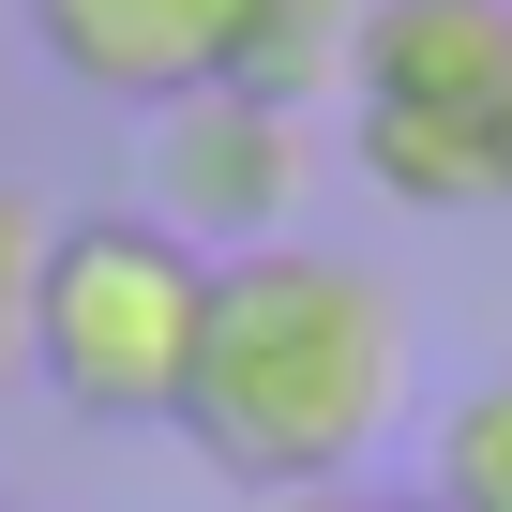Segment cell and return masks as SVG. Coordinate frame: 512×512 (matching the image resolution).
Segmentation results:
<instances>
[{"label":"cell","mask_w":512,"mask_h":512,"mask_svg":"<svg viewBox=\"0 0 512 512\" xmlns=\"http://www.w3.org/2000/svg\"><path fill=\"white\" fill-rule=\"evenodd\" d=\"M31 46L106 91V106H181V91H226V46H241V0H31Z\"/></svg>","instance_id":"cell-5"},{"label":"cell","mask_w":512,"mask_h":512,"mask_svg":"<svg viewBox=\"0 0 512 512\" xmlns=\"http://www.w3.org/2000/svg\"><path fill=\"white\" fill-rule=\"evenodd\" d=\"M272 512H422V497H272Z\"/></svg>","instance_id":"cell-9"},{"label":"cell","mask_w":512,"mask_h":512,"mask_svg":"<svg viewBox=\"0 0 512 512\" xmlns=\"http://www.w3.org/2000/svg\"><path fill=\"white\" fill-rule=\"evenodd\" d=\"M347 46H362V0H241L226 91H256V106H317V76H347Z\"/></svg>","instance_id":"cell-6"},{"label":"cell","mask_w":512,"mask_h":512,"mask_svg":"<svg viewBox=\"0 0 512 512\" xmlns=\"http://www.w3.org/2000/svg\"><path fill=\"white\" fill-rule=\"evenodd\" d=\"M302 196V106H256V91H181L151 121V226L166 241H226L256 256Z\"/></svg>","instance_id":"cell-4"},{"label":"cell","mask_w":512,"mask_h":512,"mask_svg":"<svg viewBox=\"0 0 512 512\" xmlns=\"http://www.w3.org/2000/svg\"><path fill=\"white\" fill-rule=\"evenodd\" d=\"M422 512H512V362L437 407V497Z\"/></svg>","instance_id":"cell-7"},{"label":"cell","mask_w":512,"mask_h":512,"mask_svg":"<svg viewBox=\"0 0 512 512\" xmlns=\"http://www.w3.org/2000/svg\"><path fill=\"white\" fill-rule=\"evenodd\" d=\"M31 272H46V211H31L16 181H0V347L31 332Z\"/></svg>","instance_id":"cell-8"},{"label":"cell","mask_w":512,"mask_h":512,"mask_svg":"<svg viewBox=\"0 0 512 512\" xmlns=\"http://www.w3.org/2000/svg\"><path fill=\"white\" fill-rule=\"evenodd\" d=\"M347 151L392 211H512V0H362Z\"/></svg>","instance_id":"cell-2"},{"label":"cell","mask_w":512,"mask_h":512,"mask_svg":"<svg viewBox=\"0 0 512 512\" xmlns=\"http://www.w3.org/2000/svg\"><path fill=\"white\" fill-rule=\"evenodd\" d=\"M196 317H211V256L166 241L151 211H76L46 226V272H31V377L91 422H181L196 377Z\"/></svg>","instance_id":"cell-3"},{"label":"cell","mask_w":512,"mask_h":512,"mask_svg":"<svg viewBox=\"0 0 512 512\" xmlns=\"http://www.w3.org/2000/svg\"><path fill=\"white\" fill-rule=\"evenodd\" d=\"M407 407V317L362 256L317 241H256L211 256V317H196V377H181V437L256 482V497H332Z\"/></svg>","instance_id":"cell-1"}]
</instances>
